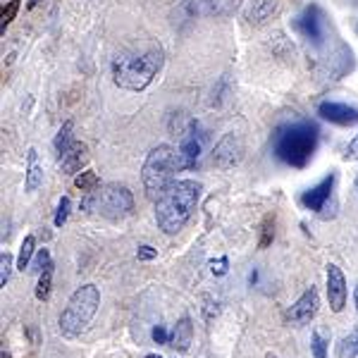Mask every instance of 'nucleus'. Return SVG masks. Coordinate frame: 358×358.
<instances>
[{
	"label": "nucleus",
	"mask_w": 358,
	"mask_h": 358,
	"mask_svg": "<svg viewBox=\"0 0 358 358\" xmlns=\"http://www.w3.org/2000/svg\"><path fill=\"white\" fill-rule=\"evenodd\" d=\"M74 187L79 189V192H84V194H94L101 189V179H98V175L94 170H84V172H79L77 177H74Z\"/></svg>",
	"instance_id": "nucleus-19"
},
{
	"label": "nucleus",
	"mask_w": 358,
	"mask_h": 358,
	"mask_svg": "<svg viewBox=\"0 0 358 358\" xmlns=\"http://www.w3.org/2000/svg\"><path fill=\"white\" fill-rule=\"evenodd\" d=\"M163 45L155 41H143L136 45H129L122 53L115 55L113 60V82L115 86L124 91H146L163 69Z\"/></svg>",
	"instance_id": "nucleus-1"
},
{
	"label": "nucleus",
	"mask_w": 358,
	"mask_h": 358,
	"mask_svg": "<svg viewBox=\"0 0 358 358\" xmlns=\"http://www.w3.org/2000/svg\"><path fill=\"white\" fill-rule=\"evenodd\" d=\"M241 158H244V141L234 131H227L213 148V165L217 170H232L241 163Z\"/></svg>",
	"instance_id": "nucleus-9"
},
{
	"label": "nucleus",
	"mask_w": 358,
	"mask_h": 358,
	"mask_svg": "<svg viewBox=\"0 0 358 358\" xmlns=\"http://www.w3.org/2000/svg\"><path fill=\"white\" fill-rule=\"evenodd\" d=\"M354 303H356V310H358V287H356V292H354Z\"/></svg>",
	"instance_id": "nucleus-33"
},
{
	"label": "nucleus",
	"mask_w": 358,
	"mask_h": 358,
	"mask_svg": "<svg viewBox=\"0 0 358 358\" xmlns=\"http://www.w3.org/2000/svg\"><path fill=\"white\" fill-rule=\"evenodd\" d=\"M265 358H277V356H273V354H268V356H265Z\"/></svg>",
	"instance_id": "nucleus-36"
},
{
	"label": "nucleus",
	"mask_w": 358,
	"mask_h": 358,
	"mask_svg": "<svg viewBox=\"0 0 358 358\" xmlns=\"http://www.w3.org/2000/svg\"><path fill=\"white\" fill-rule=\"evenodd\" d=\"M146 358H160V356H155V354H151V356H146Z\"/></svg>",
	"instance_id": "nucleus-35"
},
{
	"label": "nucleus",
	"mask_w": 358,
	"mask_h": 358,
	"mask_svg": "<svg viewBox=\"0 0 358 358\" xmlns=\"http://www.w3.org/2000/svg\"><path fill=\"white\" fill-rule=\"evenodd\" d=\"M98 306H101V292L96 285H82L77 292L69 296L65 310L60 313V334L65 339H77L86 327L91 325L94 315L98 313Z\"/></svg>",
	"instance_id": "nucleus-4"
},
{
	"label": "nucleus",
	"mask_w": 358,
	"mask_h": 358,
	"mask_svg": "<svg viewBox=\"0 0 358 358\" xmlns=\"http://www.w3.org/2000/svg\"><path fill=\"white\" fill-rule=\"evenodd\" d=\"M53 265V261H50V251L48 248H38V253H36V270L38 273H43L45 268H50Z\"/></svg>",
	"instance_id": "nucleus-28"
},
{
	"label": "nucleus",
	"mask_w": 358,
	"mask_h": 358,
	"mask_svg": "<svg viewBox=\"0 0 358 358\" xmlns=\"http://www.w3.org/2000/svg\"><path fill=\"white\" fill-rule=\"evenodd\" d=\"M317 115L322 120L339 127H354L358 124V108L349 106V103H339V101H322L317 106Z\"/></svg>",
	"instance_id": "nucleus-11"
},
{
	"label": "nucleus",
	"mask_w": 358,
	"mask_h": 358,
	"mask_svg": "<svg viewBox=\"0 0 358 358\" xmlns=\"http://www.w3.org/2000/svg\"><path fill=\"white\" fill-rule=\"evenodd\" d=\"M192 337H194V325H192V320L189 317H182V320L175 325V330L170 332V344L172 349H177V351H187L189 349V344H192Z\"/></svg>",
	"instance_id": "nucleus-17"
},
{
	"label": "nucleus",
	"mask_w": 358,
	"mask_h": 358,
	"mask_svg": "<svg viewBox=\"0 0 358 358\" xmlns=\"http://www.w3.org/2000/svg\"><path fill=\"white\" fill-rule=\"evenodd\" d=\"M72 129H74V124L72 122H65V124L60 127V131H57V136H55V141H53L57 158H62V155H65L69 148H72V143H74Z\"/></svg>",
	"instance_id": "nucleus-18"
},
{
	"label": "nucleus",
	"mask_w": 358,
	"mask_h": 358,
	"mask_svg": "<svg viewBox=\"0 0 358 358\" xmlns=\"http://www.w3.org/2000/svg\"><path fill=\"white\" fill-rule=\"evenodd\" d=\"M17 13H20V0H10V3L3 8V13H0V29H3V31L10 27V22L15 20Z\"/></svg>",
	"instance_id": "nucleus-25"
},
{
	"label": "nucleus",
	"mask_w": 358,
	"mask_h": 358,
	"mask_svg": "<svg viewBox=\"0 0 358 358\" xmlns=\"http://www.w3.org/2000/svg\"><path fill=\"white\" fill-rule=\"evenodd\" d=\"M327 301L334 313H342L346 306V280L339 265H327Z\"/></svg>",
	"instance_id": "nucleus-13"
},
{
	"label": "nucleus",
	"mask_w": 358,
	"mask_h": 358,
	"mask_svg": "<svg viewBox=\"0 0 358 358\" xmlns=\"http://www.w3.org/2000/svg\"><path fill=\"white\" fill-rule=\"evenodd\" d=\"M50 285H53V265H50V268H45L43 273H38V285H36V299H38V301H48Z\"/></svg>",
	"instance_id": "nucleus-22"
},
{
	"label": "nucleus",
	"mask_w": 358,
	"mask_h": 358,
	"mask_svg": "<svg viewBox=\"0 0 358 358\" xmlns=\"http://www.w3.org/2000/svg\"><path fill=\"white\" fill-rule=\"evenodd\" d=\"M356 194H358V175H356Z\"/></svg>",
	"instance_id": "nucleus-34"
},
{
	"label": "nucleus",
	"mask_w": 358,
	"mask_h": 358,
	"mask_svg": "<svg viewBox=\"0 0 358 358\" xmlns=\"http://www.w3.org/2000/svg\"><path fill=\"white\" fill-rule=\"evenodd\" d=\"M327 346H330V342L322 337V332L313 330V334H310V349H313V356L315 358H327Z\"/></svg>",
	"instance_id": "nucleus-24"
},
{
	"label": "nucleus",
	"mask_w": 358,
	"mask_h": 358,
	"mask_svg": "<svg viewBox=\"0 0 358 358\" xmlns=\"http://www.w3.org/2000/svg\"><path fill=\"white\" fill-rule=\"evenodd\" d=\"M277 13V0H251L246 8V20L248 24L261 27Z\"/></svg>",
	"instance_id": "nucleus-15"
},
{
	"label": "nucleus",
	"mask_w": 358,
	"mask_h": 358,
	"mask_svg": "<svg viewBox=\"0 0 358 358\" xmlns=\"http://www.w3.org/2000/svg\"><path fill=\"white\" fill-rule=\"evenodd\" d=\"M201 182L196 179H175L167 192L155 201V222L165 234H177L192 220L196 206L201 201Z\"/></svg>",
	"instance_id": "nucleus-2"
},
{
	"label": "nucleus",
	"mask_w": 358,
	"mask_h": 358,
	"mask_svg": "<svg viewBox=\"0 0 358 358\" xmlns=\"http://www.w3.org/2000/svg\"><path fill=\"white\" fill-rule=\"evenodd\" d=\"M337 358H358V327L339 342Z\"/></svg>",
	"instance_id": "nucleus-20"
},
{
	"label": "nucleus",
	"mask_w": 358,
	"mask_h": 358,
	"mask_svg": "<svg viewBox=\"0 0 358 358\" xmlns=\"http://www.w3.org/2000/svg\"><path fill=\"white\" fill-rule=\"evenodd\" d=\"M153 342H158V344H167V342H170V334L165 332L163 325L153 327Z\"/></svg>",
	"instance_id": "nucleus-32"
},
{
	"label": "nucleus",
	"mask_w": 358,
	"mask_h": 358,
	"mask_svg": "<svg viewBox=\"0 0 358 358\" xmlns=\"http://www.w3.org/2000/svg\"><path fill=\"white\" fill-rule=\"evenodd\" d=\"M13 256H10L8 251H3L0 253V287H5L8 285V280H10V275H13Z\"/></svg>",
	"instance_id": "nucleus-26"
},
{
	"label": "nucleus",
	"mask_w": 358,
	"mask_h": 358,
	"mask_svg": "<svg viewBox=\"0 0 358 358\" xmlns=\"http://www.w3.org/2000/svg\"><path fill=\"white\" fill-rule=\"evenodd\" d=\"M292 29L310 43L313 48H322L327 38V17L320 10V5H306V8L292 20Z\"/></svg>",
	"instance_id": "nucleus-7"
},
{
	"label": "nucleus",
	"mask_w": 358,
	"mask_h": 358,
	"mask_svg": "<svg viewBox=\"0 0 358 358\" xmlns=\"http://www.w3.org/2000/svg\"><path fill=\"white\" fill-rule=\"evenodd\" d=\"M57 160H60V167L65 175H79L82 167L86 165V160H89V148H86V143L82 141H74L72 148Z\"/></svg>",
	"instance_id": "nucleus-14"
},
{
	"label": "nucleus",
	"mask_w": 358,
	"mask_h": 358,
	"mask_svg": "<svg viewBox=\"0 0 358 358\" xmlns=\"http://www.w3.org/2000/svg\"><path fill=\"white\" fill-rule=\"evenodd\" d=\"M317 141H320V127L313 120H294L275 129L273 153L280 163L301 170L313 160Z\"/></svg>",
	"instance_id": "nucleus-3"
},
{
	"label": "nucleus",
	"mask_w": 358,
	"mask_h": 358,
	"mask_svg": "<svg viewBox=\"0 0 358 358\" xmlns=\"http://www.w3.org/2000/svg\"><path fill=\"white\" fill-rule=\"evenodd\" d=\"M175 170H177L175 148H172L170 143L155 146L153 151L146 155L143 167H141V182H143L146 199H151L155 203V201L167 192V187L175 182V179H172V172Z\"/></svg>",
	"instance_id": "nucleus-5"
},
{
	"label": "nucleus",
	"mask_w": 358,
	"mask_h": 358,
	"mask_svg": "<svg viewBox=\"0 0 358 358\" xmlns=\"http://www.w3.org/2000/svg\"><path fill=\"white\" fill-rule=\"evenodd\" d=\"M136 258H138V261H153V258H158V251H155L153 246L143 244V246H138Z\"/></svg>",
	"instance_id": "nucleus-29"
},
{
	"label": "nucleus",
	"mask_w": 358,
	"mask_h": 358,
	"mask_svg": "<svg viewBox=\"0 0 358 358\" xmlns=\"http://www.w3.org/2000/svg\"><path fill=\"white\" fill-rule=\"evenodd\" d=\"M86 210H96L98 215L108 217V220H122L131 215L134 210V196L124 184H106L94 194H86L84 199Z\"/></svg>",
	"instance_id": "nucleus-6"
},
{
	"label": "nucleus",
	"mask_w": 358,
	"mask_h": 358,
	"mask_svg": "<svg viewBox=\"0 0 358 358\" xmlns=\"http://www.w3.org/2000/svg\"><path fill=\"white\" fill-rule=\"evenodd\" d=\"M344 160H358V134H356L354 138H351L349 146H346Z\"/></svg>",
	"instance_id": "nucleus-30"
},
{
	"label": "nucleus",
	"mask_w": 358,
	"mask_h": 358,
	"mask_svg": "<svg viewBox=\"0 0 358 358\" xmlns=\"http://www.w3.org/2000/svg\"><path fill=\"white\" fill-rule=\"evenodd\" d=\"M275 239V215H268L263 220V227H261V241H258V246L261 248H268L273 244Z\"/></svg>",
	"instance_id": "nucleus-23"
},
{
	"label": "nucleus",
	"mask_w": 358,
	"mask_h": 358,
	"mask_svg": "<svg viewBox=\"0 0 358 358\" xmlns=\"http://www.w3.org/2000/svg\"><path fill=\"white\" fill-rule=\"evenodd\" d=\"M182 141H179V148L175 151V160H177V170H192V167L199 163L201 151H203V141L206 134H201L199 122H189L187 129L182 131Z\"/></svg>",
	"instance_id": "nucleus-8"
},
{
	"label": "nucleus",
	"mask_w": 358,
	"mask_h": 358,
	"mask_svg": "<svg viewBox=\"0 0 358 358\" xmlns=\"http://www.w3.org/2000/svg\"><path fill=\"white\" fill-rule=\"evenodd\" d=\"M317 308H320V296H317L315 287H310V289H306L301 296H299V301L294 303L285 315L294 325H306V322H310L317 315Z\"/></svg>",
	"instance_id": "nucleus-12"
},
{
	"label": "nucleus",
	"mask_w": 358,
	"mask_h": 358,
	"mask_svg": "<svg viewBox=\"0 0 358 358\" xmlns=\"http://www.w3.org/2000/svg\"><path fill=\"white\" fill-rule=\"evenodd\" d=\"M34 251H36V236L29 234L27 239L22 241V246H20V256H17V268H20L22 273H24V268H29V263H31Z\"/></svg>",
	"instance_id": "nucleus-21"
},
{
	"label": "nucleus",
	"mask_w": 358,
	"mask_h": 358,
	"mask_svg": "<svg viewBox=\"0 0 358 358\" xmlns=\"http://www.w3.org/2000/svg\"><path fill=\"white\" fill-rule=\"evenodd\" d=\"M334 182H337V175L330 172L325 179H322L320 184H315L313 189H308V192L301 194V206L308 208V210L317 213V215L327 217V208H330V201L334 196Z\"/></svg>",
	"instance_id": "nucleus-10"
},
{
	"label": "nucleus",
	"mask_w": 358,
	"mask_h": 358,
	"mask_svg": "<svg viewBox=\"0 0 358 358\" xmlns=\"http://www.w3.org/2000/svg\"><path fill=\"white\" fill-rule=\"evenodd\" d=\"M69 208H72V201H69V196H62L60 203H57V210H55V227H62V224L67 222L69 217Z\"/></svg>",
	"instance_id": "nucleus-27"
},
{
	"label": "nucleus",
	"mask_w": 358,
	"mask_h": 358,
	"mask_svg": "<svg viewBox=\"0 0 358 358\" xmlns=\"http://www.w3.org/2000/svg\"><path fill=\"white\" fill-rule=\"evenodd\" d=\"M43 184V170L38 165V153L36 148H29L27 155V175H24V192H36L38 187Z\"/></svg>",
	"instance_id": "nucleus-16"
},
{
	"label": "nucleus",
	"mask_w": 358,
	"mask_h": 358,
	"mask_svg": "<svg viewBox=\"0 0 358 358\" xmlns=\"http://www.w3.org/2000/svg\"><path fill=\"white\" fill-rule=\"evenodd\" d=\"M227 265H229L227 258H217V261H213L210 263L213 275H224V273H227Z\"/></svg>",
	"instance_id": "nucleus-31"
}]
</instances>
